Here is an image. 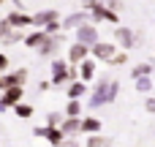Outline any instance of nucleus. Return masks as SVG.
Masks as SVG:
<instances>
[{
    "instance_id": "nucleus-1",
    "label": "nucleus",
    "mask_w": 155,
    "mask_h": 147,
    "mask_svg": "<svg viewBox=\"0 0 155 147\" xmlns=\"http://www.w3.org/2000/svg\"><path fill=\"white\" fill-rule=\"evenodd\" d=\"M79 38H82V41H93V38H95V30H93V27H82V30H79Z\"/></svg>"
},
{
    "instance_id": "nucleus-2",
    "label": "nucleus",
    "mask_w": 155,
    "mask_h": 147,
    "mask_svg": "<svg viewBox=\"0 0 155 147\" xmlns=\"http://www.w3.org/2000/svg\"><path fill=\"white\" fill-rule=\"evenodd\" d=\"M95 52H98L101 57H109V55H112V46H104V44H101V46H98Z\"/></svg>"
},
{
    "instance_id": "nucleus-3",
    "label": "nucleus",
    "mask_w": 155,
    "mask_h": 147,
    "mask_svg": "<svg viewBox=\"0 0 155 147\" xmlns=\"http://www.w3.org/2000/svg\"><path fill=\"white\" fill-rule=\"evenodd\" d=\"M82 55H84V49H82V46H74V60H79Z\"/></svg>"
},
{
    "instance_id": "nucleus-4",
    "label": "nucleus",
    "mask_w": 155,
    "mask_h": 147,
    "mask_svg": "<svg viewBox=\"0 0 155 147\" xmlns=\"http://www.w3.org/2000/svg\"><path fill=\"white\" fill-rule=\"evenodd\" d=\"M16 112H19V115H22V117H27V115H30V106H19V109H16Z\"/></svg>"
},
{
    "instance_id": "nucleus-5",
    "label": "nucleus",
    "mask_w": 155,
    "mask_h": 147,
    "mask_svg": "<svg viewBox=\"0 0 155 147\" xmlns=\"http://www.w3.org/2000/svg\"><path fill=\"white\" fill-rule=\"evenodd\" d=\"M65 147H74V145H65Z\"/></svg>"
}]
</instances>
